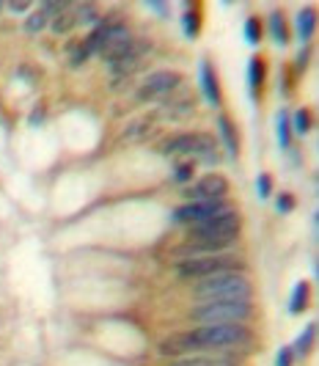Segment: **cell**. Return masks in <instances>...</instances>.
<instances>
[{"label":"cell","mask_w":319,"mask_h":366,"mask_svg":"<svg viewBox=\"0 0 319 366\" xmlns=\"http://www.w3.org/2000/svg\"><path fill=\"white\" fill-rule=\"evenodd\" d=\"M28 8V3H11V11H25Z\"/></svg>","instance_id":"29"},{"label":"cell","mask_w":319,"mask_h":366,"mask_svg":"<svg viewBox=\"0 0 319 366\" xmlns=\"http://www.w3.org/2000/svg\"><path fill=\"white\" fill-rule=\"evenodd\" d=\"M256 187H259V196H262V198H270V193H273V180H270V174H262L259 182H256Z\"/></svg>","instance_id":"24"},{"label":"cell","mask_w":319,"mask_h":366,"mask_svg":"<svg viewBox=\"0 0 319 366\" xmlns=\"http://www.w3.org/2000/svg\"><path fill=\"white\" fill-rule=\"evenodd\" d=\"M223 210H228L223 198H218V201H190V204H184L174 212V221L179 226H195V224H201V221H207V218H212V215H218Z\"/></svg>","instance_id":"7"},{"label":"cell","mask_w":319,"mask_h":366,"mask_svg":"<svg viewBox=\"0 0 319 366\" xmlns=\"http://www.w3.org/2000/svg\"><path fill=\"white\" fill-rule=\"evenodd\" d=\"M198 350H218V347H242L251 342V328L242 322L226 325H195L190 330Z\"/></svg>","instance_id":"2"},{"label":"cell","mask_w":319,"mask_h":366,"mask_svg":"<svg viewBox=\"0 0 319 366\" xmlns=\"http://www.w3.org/2000/svg\"><path fill=\"white\" fill-rule=\"evenodd\" d=\"M292 210H295V196L283 193V196L278 198V212H292Z\"/></svg>","instance_id":"26"},{"label":"cell","mask_w":319,"mask_h":366,"mask_svg":"<svg viewBox=\"0 0 319 366\" xmlns=\"http://www.w3.org/2000/svg\"><path fill=\"white\" fill-rule=\"evenodd\" d=\"M226 193H228V182L226 177H221V174H207V177H201L198 182L193 184V190H190L193 201H218V198H223Z\"/></svg>","instance_id":"9"},{"label":"cell","mask_w":319,"mask_h":366,"mask_svg":"<svg viewBox=\"0 0 319 366\" xmlns=\"http://www.w3.org/2000/svg\"><path fill=\"white\" fill-rule=\"evenodd\" d=\"M270 34H273L275 45H286V39H289V34H286V25H283V20H281V14L273 11L270 14Z\"/></svg>","instance_id":"18"},{"label":"cell","mask_w":319,"mask_h":366,"mask_svg":"<svg viewBox=\"0 0 319 366\" xmlns=\"http://www.w3.org/2000/svg\"><path fill=\"white\" fill-rule=\"evenodd\" d=\"M251 314H253L251 300H207L190 312V320L195 325H226V322L245 325V320H251Z\"/></svg>","instance_id":"3"},{"label":"cell","mask_w":319,"mask_h":366,"mask_svg":"<svg viewBox=\"0 0 319 366\" xmlns=\"http://www.w3.org/2000/svg\"><path fill=\"white\" fill-rule=\"evenodd\" d=\"M311 130V116H309V110H297V116H295V133L297 136H306Z\"/></svg>","instance_id":"21"},{"label":"cell","mask_w":319,"mask_h":366,"mask_svg":"<svg viewBox=\"0 0 319 366\" xmlns=\"http://www.w3.org/2000/svg\"><path fill=\"white\" fill-rule=\"evenodd\" d=\"M314 25H317V11L314 8H300L297 11V36H300V42L311 39Z\"/></svg>","instance_id":"12"},{"label":"cell","mask_w":319,"mask_h":366,"mask_svg":"<svg viewBox=\"0 0 319 366\" xmlns=\"http://www.w3.org/2000/svg\"><path fill=\"white\" fill-rule=\"evenodd\" d=\"M193 295L207 300H251V281L242 273H218L209 278H198Z\"/></svg>","instance_id":"1"},{"label":"cell","mask_w":319,"mask_h":366,"mask_svg":"<svg viewBox=\"0 0 319 366\" xmlns=\"http://www.w3.org/2000/svg\"><path fill=\"white\" fill-rule=\"evenodd\" d=\"M242 259L234 254H209V256H187L177 265V273L182 278H209L218 273H239Z\"/></svg>","instance_id":"4"},{"label":"cell","mask_w":319,"mask_h":366,"mask_svg":"<svg viewBox=\"0 0 319 366\" xmlns=\"http://www.w3.org/2000/svg\"><path fill=\"white\" fill-rule=\"evenodd\" d=\"M72 25H75V14H58L55 22H52V31H55V34H64V31H69Z\"/></svg>","instance_id":"22"},{"label":"cell","mask_w":319,"mask_h":366,"mask_svg":"<svg viewBox=\"0 0 319 366\" xmlns=\"http://www.w3.org/2000/svg\"><path fill=\"white\" fill-rule=\"evenodd\" d=\"M245 39H248L251 45H259V42H262V20L251 17V20L245 22Z\"/></svg>","instance_id":"19"},{"label":"cell","mask_w":319,"mask_h":366,"mask_svg":"<svg viewBox=\"0 0 319 366\" xmlns=\"http://www.w3.org/2000/svg\"><path fill=\"white\" fill-rule=\"evenodd\" d=\"M248 83H251V96H256L259 89H262V83H265V64L259 58H253L248 64Z\"/></svg>","instance_id":"14"},{"label":"cell","mask_w":319,"mask_h":366,"mask_svg":"<svg viewBox=\"0 0 319 366\" xmlns=\"http://www.w3.org/2000/svg\"><path fill=\"white\" fill-rule=\"evenodd\" d=\"M239 215L234 210H223L195 226H190V240H215V242H234L239 234Z\"/></svg>","instance_id":"5"},{"label":"cell","mask_w":319,"mask_h":366,"mask_svg":"<svg viewBox=\"0 0 319 366\" xmlns=\"http://www.w3.org/2000/svg\"><path fill=\"white\" fill-rule=\"evenodd\" d=\"M45 25H47V14H34V17H28V22H25V31L36 34V31H42Z\"/></svg>","instance_id":"23"},{"label":"cell","mask_w":319,"mask_h":366,"mask_svg":"<svg viewBox=\"0 0 319 366\" xmlns=\"http://www.w3.org/2000/svg\"><path fill=\"white\" fill-rule=\"evenodd\" d=\"M171 366H234L231 361H218V358H207V356H184L174 358Z\"/></svg>","instance_id":"16"},{"label":"cell","mask_w":319,"mask_h":366,"mask_svg":"<svg viewBox=\"0 0 319 366\" xmlns=\"http://www.w3.org/2000/svg\"><path fill=\"white\" fill-rule=\"evenodd\" d=\"M306 303H309V284H306V281H300V284L295 286V292H292V300H289V312H292V314H303Z\"/></svg>","instance_id":"15"},{"label":"cell","mask_w":319,"mask_h":366,"mask_svg":"<svg viewBox=\"0 0 319 366\" xmlns=\"http://www.w3.org/2000/svg\"><path fill=\"white\" fill-rule=\"evenodd\" d=\"M198 78H201V89H204V96L212 102V105H218V80H215V75H212V66L207 64V61H201V69H198Z\"/></svg>","instance_id":"11"},{"label":"cell","mask_w":319,"mask_h":366,"mask_svg":"<svg viewBox=\"0 0 319 366\" xmlns=\"http://www.w3.org/2000/svg\"><path fill=\"white\" fill-rule=\"evenodd\" d=\"M292 347H283L281 353H278V366H292Z\"/></svg>","instance_id":"28"},{"label":"cell","mask_w":319,"mask_h":366,"mask_svg":"<svg viewBox=\"0 0 319 366\" xmlns=\"http://www.w3.org/2000/svg\"><path fill=\"white\" fill-rule=\"evenodd\" d=\"M218 130H221V138L226 140V146H228V152H231V157H237V136H234V127H231V122H228L226 116H221L218 119Z\"/></svg>","instance_id":"17"},{"label":"cell","mask_w":319,"mask_h":366,"mask_svg":"<svg viewBox=\"0 0 319 366\" xmlns=\"http://www.w3.org/2000/svg\"><path fill=\"white\" fill-rule=\"evenodd\" d=\"M190 177H193V166H190V163H184V166L177 168V177H174V180H177V182H187Z\"/></svg>","instance_id":"27"},{"label":"cell","mask_w":319,"mask_h":366,"mask_svg":"<svg viewBox=\"0 0 319 366\" xmlns=\"http://www.w3.org/2000/svg\"><path fill=\"white\" fill-rule=\"evenodd\" d=\"M289 140H292V127H289V116H286V110H283V113L278 116V143L286 149Z\"/></svg>","instance_id":"20"},{"label":"cell","mask_w":319,"mask_h":366,"mask_svg":"<svg viewBox=\"0 0 319 366\" xmlns=\"http://www.w3.org/2000/svg\"><path fill=\"white\" fill-rule=\"evenodd\" d=\"M195 350H198V347H195L190 330L171 333L168 339L160 342V356H165V358H184V356H190V353H195Z\"/></svg>","instance_id":"10"},{"label":"cell","mask_w":319,"mask_h":366,"mask_svg":"<svg viewBox=\"0 0 319 366\" xmlns=\"http://www.w3.org/2000/svg\"><path fill=\"white\" fill-rule=\"evenodd\" d=\"M163 154L174 157V154H207L204 160H215V143L209 138L198 136V133H187V136H177L163 143Z\"/></svg>","instance_id":"6"},{"label":"cell","mask_w":319,"mask_h":366,"mask_svg":"<svg viewBox=\"0 0 319 366\" xmlns=\"http://www.w3.org/2000/svg\"><path fill=\"white\" fill-rule=\"evenodd\" d=\"M182 22H184V34H187V36H195V34H198V17H193V14L187 11Z\"/></svg>","instance_id":"25"},{"label":"cell","mask_w":319,"mask_h":366,"mask_svg":"<svg viewBox=\"0 0 319 366\" xmlns=\"http://www.w3.org/2000/svg\"><path fill=\"white\" fill-rule=\"evenodd\" d=\"M314 336H317V322H309V328L300 333V339L292 344V356H309V350H311V344H314Z\"/></svg>","instance_id":"13"},{"label":"cell","mask_w":319,"mask_h":366,"mask_svg":"<svg viewBox=\"0 0 319 366\" xmlns=\"http://www.w3.org/2000/svg\"><path fill=\"white\" fill-rule=\"evenodd\" d=\"M182 83V78L177 72H151L143 86H140V99H157V96H165V94L177 92V86Z\"/></svg>","instance_id":"8"}]
</instances>
